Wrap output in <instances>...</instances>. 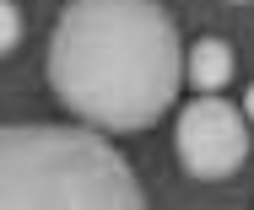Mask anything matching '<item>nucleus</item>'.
I'll use <instances>...</instances> for the list:
<instances>
[{"instance_id": "f257e3e1", "label": "nucleus", "mask_w": 254, "mask_h": 210, "mask_svg": "<svg viewBox=\"0 0 254 210\" xmlns=\"http://www.w3.org/2000/svg\"><path fill=\"white\" fill-rule=\"evenodd\" d=\"M49 86L92 129H146L179 97V27L157 0H70Z\"/></svg>"}, {"instance_id": "f03ea898", "label": "nucleus", "mask_w": 254, "mask_h": 210, "mask_svg": "<svg viewBox=\"0 0 254 210\" xmlns=\"http://www.w3.org/2000/svg\"><path fill=\"white\" fill-rule=\"evenodd\" d=\"M0 210H146V194L92 129L0 124Z\"/></svg>"}, {"instance_id": "7ed1b4c3", "label": "nucleus", "mask_w": 254, "mask_h": 210, "mask_svg": "<svg viewBox=\"0 0 254 210\" xmlns=\"http://www.w3.org/2000/svg\"><path fill=\"white\" fill-rule=\"evenodd\" d=\"M249 157V124L227 97H195L179 113V162L195 178H227Z\"/></svg>"}, {"instance_id": "20e7f679", "label": "nucleus", "mask_w": 254, "mask_h": 210, "mask_svg": "<svg viewBox=\"0 0 254 210\" xmlns=\"http://www.w3.org/2000/svg\"><path fill=\"white\" fill-rule=\"evenodd\" d=\"M184 76H190V86L200 92V97H216V86H227L233 81V49L222 43V38H200L190 59H184Z\"/></svg>"}, {"instance_id": "39448f33", "label": "nucleus", "mask_w": 254, "mask_h": 210, "mask_svg": "<svg viewBox=\"0 0 254 210\" xmlns=\"http://www.w3.org/2000/svg\"><path fill=\"white\" fill-rule=\"evenodd\" d=\"M16 43H22V11L11 0H0V54H11Z\"/></svg>"}, {"instance_id": "423d86ee", "label": "nucleus", "mask_w": 254, "mask_h": 210, "mask_svg": "<svg viewBox=\"0 0 254 210\" xmlns=\"http://www.w3.org/2000/svg\"><path fill=\"white\" fill-rule=\"evenodd\" d=\"M244 108H249V119H254V86H249V97H244Z\"/></svg>"}]
</instances>
